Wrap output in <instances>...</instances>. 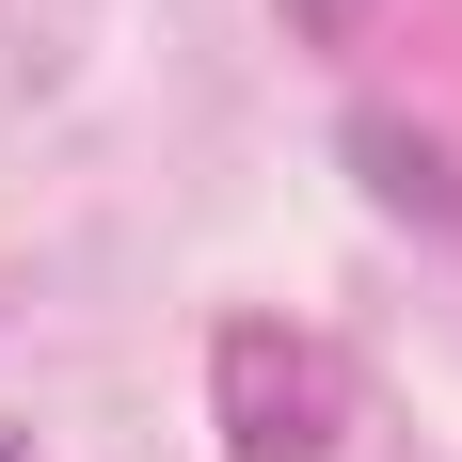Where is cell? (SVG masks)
<instances>
[{"mask_svg":"<svg viewBox=\"0 0 462 462\" xmlns=\"http://www.w3.org/2000/svg\"><path fill=\"white\" fill-rule=\"evenodd\" d=\"M287 32H303V48H351V32H367V0H287Z\"/></svg>","mask_w":462,"mask_h":462,"instance_id":"3","label":"cell"},{"mask_svg":"<svg viewBox=\"0 0 462 462\" xmlns=\"http://www.w3.org/2000/svg\"><path fill=\"white\" fill-rule=\"evenodd\" d=\"M351 160H383V191H399V208H430V224H447V208H462V191H447V160H430V143H399V128H383V112H367V128H351Z\"/></svg>","mask_w":462,"mask_h":462,"instance_id":"2","label":"cell"},{"mask_svg":"<svg viewBox=\"0 0 462 462\" xmlns=\"http://www.w3.org/2000/svg\"><path fill=\"white\" fill-rule=\"evenodd\" d=\"M208 430H224V462H335L351 351L335 335H287V319H224L208 335Z\"/></svg>","mask_w":462,"mask_h":462,"instance_id":"1","label":"cell"},{"mask_svg":"<svg viewBox=\"0 0 462 462\" xmlns=\"http://www.w3.org/2000/svg\"><path fill=\"white\" fill-rule=\"evenodd\" d=\"M0 462H32V430H0Z\"/></svg>","mask_w":462,"mask_h":462,"instance_id":"4","label":"cell"}]
</instances>
